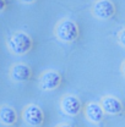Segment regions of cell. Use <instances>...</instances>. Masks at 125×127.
I'll return each instance as SVG.
<instances>
[{"instance_id": "obj_1", "label": "cell", "mask_w": 125, "mask_h": 127, "mask_svg": "<svg viewBox=\"0 0 125 127\" xmlns=\"http://www.w3.org/2000/svg\"><path fill=\"white\" fill-rule=\"evenodd\" d=\"M54 35L62 42L72 43L78 38V26L71 20H60L54 28Z\"/></svg>"}, {"instance_id": "obj_2", "label": "cell", "mask_w": 125, "mask_h": 127, "mask_svg": "<svg viewBox=\"0 0 125 127\" xmlns=\"http://www.w3.org/2000/svg\"><path fill=\"white\" fill-rule=\"evenodd\" d=\"M33 42L31 37L25 32H16L7 39V48L9 50L16 55L27 54L32 49Z\"/></svg>"}, {"instance_id": "obj_3", "label": "cell", "mask_w": 125, "mask_h": 127, "mask_svg": "<svg viewBox=\"0 0 125 127\" xmlns=\"http://www.w3.org/2000/svg\"><path fill=\"white\" fill-rule=\"evenodd\" d=\"M21 116L27 125L33 127L42 126L44 122V112L36 104H28L27 106H25Z\"/></svg>"}, {"instance_id": "obj_4", "label": "cell", "mask_w": 125, "mask_h": 127, "mask_svg": "<svg viewBox=\"0 0 125 127\" xmlns=\"http://www.w3.org/2000/svg\"><path fill=\"white\" fill-rule=\"evenodd\" d=\"M91 12L98 20H109L115 14V6L110 0H97Z\"/></svg>"}, {"instance_id": "obj_5", "label": "cell", "mask_w": 125, "mask_h": 127, "mask_svg": "<svg viewBox=\"0 0 125 127\" xmlns=\"http://www.w3.org/2000/svg\"><path fill=\"white\" fill-rule=\"evenodd\" d=\"M60 109L69 116H76L82 109V104L76 95L65 94L60 99Z\"/></svg>"}, {"instance_id": "obj_6", "label": "cell", "mask_w": 125, "mask_h": 127, "mask_svg": "<svg viewBox=\"0 0 125 127\" xmlns=\"http://www.w3.org/2000/svg\"><path fill=\"white\" fill-rule=\"evenodd\" d=\"M62 83V76L57 71H46L39 77V87L43 91H54Z\"/></svg>"}, {"instance_id": "obj_7", "label": "cell", "mask_w": 125, "mask_h": 127, "mask_svg": "<svg viewBox=\"0 0 125 127\" xmlns=\"http://www.w3.org/2000/svg\"><path fill=\"white\" fill-rule=\"evenodd\" d=\"M99 105L104 111V114L108 115H120L123 112V104L122 101L112 95H106L101 99Z\"/></svg>"}, {"instance_id": "obj_8", "label": "cell", "mask_w": 125, "mask_h": 127, "mask_svg": "<svg viewBox=\"0 0 125 127\" xmlns=\"http://www.w3.org/2000/svg\"><path fill=\"white\" fill-rule=\"evenodd\" d=\"M104 115L106 114L102 109V106L99 105V103L91 101L85 108V116L92 124H101L104 119Z\"/></svg>"}, {"instance_id": "obj_9", "label": "cell", "mask_w": 125, "mask_h": 127, "mask_svg": "<svg viewBox=\"0 0 125 127\" xmlns=\"http://www.w3.org/2000/svg\"><path fill=\"white\" fill-rule=\"evenodd\" d=\"M10 78L14 82H26L31 78V68L26 64H14L10 68Z\"/></svg>"}, {"instance_id": "obj_10", "label": "cell", "mask_w": 125, "mask_h": 127, "mask_svg": "<svg viewBox=\"0 0 125 127\" xmlns=\"http://www.w3.org/2000/svg\"><path fill=\"white\" fill-rule=\"evenodd\" d=\"M17 121V112L9 105L0 106V122L5 126H12Z\"/></svg>"}, {"instance_id": "obj_11", "label": "cell", "mask_w": 125, "mask_h": 127, "mask_svg": "<svg viewBox=\"0 0 125 127\" xmlns=\"http://www.w3.org/2000/svg\"><path fill=\"white\" fill-rule=\"evenodd\" d=\"M118 42H119L120 45H123V47L125 45V30L124 28L120 30L119 34H118Z\"/></svg>"}, {"instance_id": "obj_12", "label": "cell", "mask_w": 125, "mask_h": 127, "mask_svg": "<svg viewBox=\"0 0 125 127\" xmlns=\"http://www.w3.org/2000/svg\"><path fill=\"white\" fill-rule=\"evenodd\" d=\"M6 9V1L5 0H0V12H2Z\"/></svg>"}, {"instance_id": "obj_13", "label": "cell", "mask_w": 125, "mask_h": 127, "mask_svg": "<svg viewBox=\"0 0 125 127\" xmlns=\"http://www.w3.org/2000/svg\"><path fill=\"white\" fill-rule=\"evenodd\" d=\"M21 2H23V4H32V2H34V1H37V0H20Z\"/></svg>"}, {"instance_id": "obj_14", "label": "cell", "mask_w": 125, "mask_h": 127, "mask_svg": "<svg viewBox=\"0 0 125 127\" xmlns=\"http://www.w3.org/2000/svg\"><path fill=\"white\" fill-rule=\"evenodd\" d=\"M57 127H71L69 124H59V125H57Z\"/></svg>"}]
</instances>
